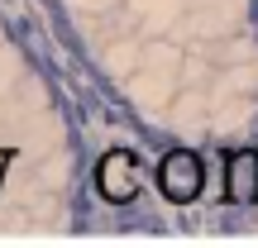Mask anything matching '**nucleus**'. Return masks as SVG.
I'll use <instances>...</instances> for the list:
<instances>
[{
  "label": "nucleus",
  "mask_w": 258,
  "mask_h": 248,
  "mask_svg": "<svg viewBox=\"0 0 258 248\" xmlns=\"http://www.w3.org/2000/svg\"><path fill=\"white\" fill-rule=\"evenodd\" d=\"M158 191H163V201L172 205H191L196 196L206 191V162L196 148H167L163 157H158Z\"/></svg>",
  "instance_id": "obj_1"
},
{
  "label": "nucleus",
  "mask_w": 258,
  "mask_h": 248,
  "mask_svg": "<svg viewBox=\"0 0 258 248\" xmlns=\"http://www.w3.org/2000/svg\"><path fill=\"white\" fill-rule=\"evenodd\" d=\"M96 186L110 205H124L139 196V182H134V153L129 148H110V153L96 162Z\"/></svg>",
  "instance_id": "obj_2"
},
{
  "label": "nucleus",
  "mask_w": 258,
  "mask_h": 248,
  "mask_svg": "<svg viewBox=\"0 0 258 248\" xmlns=\"http://www.w3.org/2000/svg\"><path fill=\"white\" fill-rule=\"evenodd\" d=\"M225 201L258 205V148H234L225 157Z\"/></svg>",
  "instance_id": "obj_3"
}]
</instances>
